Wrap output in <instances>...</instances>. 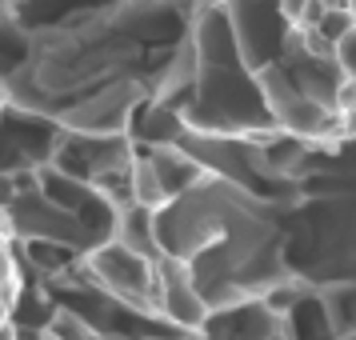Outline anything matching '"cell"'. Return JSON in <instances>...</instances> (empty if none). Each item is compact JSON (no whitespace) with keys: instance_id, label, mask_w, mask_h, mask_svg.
Returning a JSON list of instances; mask_svg holds the SVG:
<instances>
[{"instance_id":"cell-2","label":"cell","mask_w":356,"mask_h":340,"mask_svg":"<svg viewBox=\"0 0 356 340\" xmlns=\"http://www.w3.org/2000/svg\"><path fill=\"white\" fill-rule=\"evenodd\" d=\"M268 340H296V337H292V332H289V324L280 321V328H276V332H273V337H268Z\"/></svg>"},{"instance_id":"cell-1","label":"cell","mask_w":356,"mask_h":340,"mask_svg":"<svg viewBox=\"0 0 356 340\" xmlns=\"http://www.w3.org/2000/svg\"><path fill=\"white\" fill-rule=\"evenodd\" d=\"M337 65L348 81H356V24L337 40Z\"/></svg>"}]
</instances>
